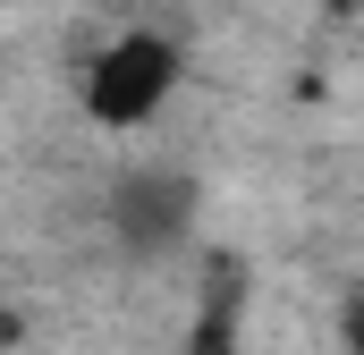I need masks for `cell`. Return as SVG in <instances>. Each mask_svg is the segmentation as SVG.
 <instances>
[{
    "label": "cell",
    "mask_w": 364,
    "mask_h": 355,
    "mask_svg": "<svg viewBox=\"0 0 364 355\" xmlns=\"http://www.w3.org/2000/svg\"><path fill=\"white\" fill-rule=\"evenodd\" d=\"M178 77H186L178 43L153 34V26H127L85 60V119L93 127H144V119H161Z\"/></svg>",
    "instance_id": "1"
},
{
    "label": "cell",
    "mask_w": 364,
    "mask_h": 355,
    "mask_svg": "<svg viewBox=\"0 0 364 355\" xmlns=\"http://www.w3.org/2000/svg\"><path fill=\"white\" fill-rule=\"evenodd\" d=\"M186 355H246V347H237V322H229V313H212V322L186 339Z\"/></svg>",
    "instance_id": "2"
},
{
    "label": "cell",
    "mask_w": 364,
    "mask_h": 355,
    "mask_svg": "<svg viewBox=\"0 0 364 355\" xmlns=\"http://www.w3.org/2000/svg\"><path fill=\"white\" fill-rule=\"evenodd\" d=\"M339 347L364 355V296H348V305H339Z\"/></svg>",
    "instance_id": "3"
},
{
    "label": "cell",
    "mask_w": 364,
    "mask_h": 355,
    "mask_svg": "<svg viewBox=\"0 0 364 355\" xmlns=\"http://www.w3.org/2000/svg\"><path fill=\"white\" fill-rule=\"evenodd\" d=\"M356 9H364V0H356Z\"/></svg>",
    "instance_id": "4"
}]
</instances>
